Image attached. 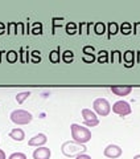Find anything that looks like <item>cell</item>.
I'll return each instance as SVG.
<instances>
[{"mask_svg": "<svg viewBox=\"0 0 140 159\" xmlns=\"http://www.w3.org/2000/svg\"><path fill=\"white\" fill-rule=\"evenodd\" d=\"M70 131H72V138L73 141H76L78 143H87L89 141H91V131L87 127H83L78 123H72L70 125Z\"/></svg>", "mask_w": 140, "mask_h": 159, "instance_id": "1", "label": "cell"}, {"mask_svg": "<svg viewBox=\"0 0 140 159\" xmlns=\"http://www.w3.org/2000/svg\"><path fill=\"white\" fill-rule=\"evenodd\" d=\"M86 146L82 145V143H78L76 141H68V142H65L62 147H61V151L65 157H69V158H72V157H78V155H81V154H85L86 152Z\"/></svg>", "mask_w": 140, "mask_h": 159, "instance_id": "2", "label": "cell"}, {"mask_svg": "<svg viewBox=\"0 0 140 159\" xmlns=\"http://www.w3.org/2000/svg\"><path fill=\"white\" fill-rule=\"evenodd\" d=\"M33 116L27 110H23V109H17V110H13L11 113V121L17 126L21 125H28L29 122H32Z\"/></svg>", "mask_w": 140, "mask_h": 159, "instance_id": "3", "label": "cell"}, {"mask_svg": "<svg viewBox=\"0 0 140 159\" xmlns=\"http://www.w3.org/2000/svg\"><path fill=\"white\" fill-rule=\"evenodd\" d=\"M93 107L95 113L99 114L101 117H106L111 111V105H110V102L106 98H97L93 103Z\"/></svg>", "mask_w": 140, "mask_h": 159, "instance_id": "4", "label": "cell"}, {"mask_svg": "<svg viewBox=\"0 0 140 159\" xmlns=\"http://www.w3.org/2000/svg\"><path fill=\"white\" fill-rule=\"evenodd\" d=\"M82 117H83V123L87 127H94L99 125V119L97 114L91 111L90 109H82Z\"/></svg>", "mask_w": 140, "mask_h": 159, "instance_id": "5", "label": "cell"}, {"mask_svg": "<svg viewBox=\"0 0 140 159\" xmlns=\"http://www.w3.org/2000/svg\"><path fill=\"white\" fill-rule=\"evenodd\" d=\"M112 111L115 114H118V116L120 117H124V116H128V114H131V106H129V103L126 102V101H116L112 105Z\"/></svg>", "mask_w": 140, "mask_h": 159, "instance_id": "6", "label": "cell"}, {"mask_svg": "<svg viewBox=\"0 0 140 159\" xmlns=\"http://www.w3.org/2000/svg\"><path fill=\"white\" fill-rule=\"evenodd\" d=\"M122 148L119 147L118 145H108L106 148H104V157H107V158H111V159H115V158H119L122 155Z\"/></svg>", "mask_w": 140, "mask_h": 159, "instance_id": "7", "label": "cell"}, {"mask_svg": "<svg viewBox=\"0 0 140 159\" xmlns=\"http://www.w3.org/2000/svg\"><path fill=\"white\" fill-rule=\"evenodd\" d=\"M111 92L115 94V96L124 97V96H128V94L132 92V86H129V85H115V86H111Z\"/></svg>", "mask_w": 140, "mask_h": 159, "instance_id": "8", "label": "cell"}, {"mask_svg": "<svg viewBox=\"0 0 140 159\" xmlns=\"http://www.w3.org/2000/svg\"><path fill=\"white\" fill-rule=\"evenodd\" d=\"M50 155H52L50 148L44 147V146L37 147L33 151V159H50Z\"/></svg>", "mask_w": 140, "mask_h": 159, "instance_id": "9", "label": "cell"}, {"mask_svg": "<svg viewBox=\"0 0 140 159\" xmlns=\"http://www.w3.org/2000/svg\"><path fill=\"white\" fill-rule=\"evenodd\" d=\"M48 142V138H46V135L45 134H42V133H40V134H36L33 138H31L29 139V142H28V145L29 146H36V147H41V146H44L45 143Z\"/></svg>", "mask_w": 140, "mask_h": 159, "instance_id": "10", "label": "cell"}, {"mask_svg": "<svg viewBox=\"0 0 140 159\" xmlns=\"http://www.w3.org/2000/svg\"><path fill=\"white\" fill-rule=\"evenodd\" d=\"M9 138H12L13 141H16V142H21V141H24V138H25V133H24L23 129L16 127V129H13V130H11Z\"/></svg>", "mask_w": 140, "mask_h": 159, "instance_id": "11", "label": "cell"}, {"mask_svg": "<svg viewBox=\"0 0 140 159\" xmlns=\"http://www.w3.org/2000/svg\"><path fill=\"white\" fill-rule=\"evenodd\" d=\"M123 60H124V65H126V68H131L135 64V52L132 51H126L123 54Z\"/></svg>", "mask_w": 140, "mask_h": 159, "instance_id": "12", "label": "cell"}, {"mask_svg": "<svg viewBox=\"0 0 140 159\" xmlns=\"http://www.w3.org/2000/svg\"><path fill=\"white\" fill-rule=\"evenodd\" d=\"M94 32H95V34H98V36L103 34L104 32H106V24L102 23V21L95 23L94 24Z\"/></svg>", "mask_w": 140, "mask_h": 159, "instance_id": "13", "label": "cell"}, {"mask_svg": "<svg viewBox=\"0 0 140 159\" xmlns=\"http://www.w3.org/2000/svg\"><path fill=\"white\" fill-rule=\"evenodd\" d=\"M107 28H108V37H111V36H114V34H116L119 32V25L116 23H114V21L108 23Z\"/></svg>", "mask_w": 140, "mask_h": 159, "instance_id": "14", "label": "cell"}, {"mask_svg": "<svg viewBox=\"0 0 140 159\" xmlns=\"http://www.w3.org/2000/svg\"><path fill=\"white\" fill-rule=\"evenodd\" d=\"M17 58H19V53L16 51H9V52H7V61L8 62L13 64V62L17 61Z\"/></svg>", "mask_w": 140, "mask_h": 159, "instance_id": "15", "label": "cell"}, {"mask_svg": "<svg viewBox=\"0 0 140 159\" xmlns=\"http://www.w3.org/2000/svg\"><path fill=\"white\" fill-rule=\"evenodd\" d=\"M62 60L66 64H70V62H73V60H74V53L72 51H65L62 53Z\"/></svg>", "mask_w": 140, "mask_h": 159, "instance_id": "16", "label": "cell"}, {"mask_svg": "<svg viewBox=\"0 0 140 159\" xmlns=\"http://www.w3.org/2000/svg\"><path fill=\"white\" fill-rule=\"evenodd\" d=\"M59 58H61V56H59V52L56 51V49L49 53V60H50V62L57 64V62H59Z\"/></svg>", "mask_w": 140, "mask_h": 159, "instance_id": "17", "label": "cell"}, {"mask_svg": "<svg viewBox=\"0 0 140 159\" xmlns=\"http://www.w3.org/2000/svg\"><path fill=\"white\" fill-rule=\"evenodd\" d=\"M31 96V92H21V93H19L17 96H16V101H17V103H20V105H21V103L25 101V99Z\"/></svg>", "mask_w": 140, "mask_h": 159, "instance_id": "18", "label": "cell"}, {"mask_svg": "<svg viewBox=\"0 0 140 159\" xmlns=\"http://www.w3.org/2000/svg\"><path fill=\"white\" fill-rule=\"evenodd\" d=\"M120 32L123 34H129L132 32V25L129 23H123L120 25Z\"/></svg>", "mask_w": 140, "mask_h": 159, "instance_id": "19", "label": "cell"}, {"mask_svg": "<svg viewBox=\"0 0 140 159\" xmlns=\"http://www.w3.org/2000/svg\"><path fill=\"white\" fill-rule=\"evenodd\" d=\"M98 61L101 62V64H106L108 61V53L106 51H101L99 52V56H98Z\"/></svg>", "mask_w": 140, "mask_h": 159, "instance_id": "20", "label": "cell"}, {"mask_svg": "<svg viewBox=\"0 0 140 159\" xmlns=\"http://www.w3.org/2000/svg\"><path fill=\"white\" fill-rule=\"evenodd\" d=\"M66 33L68 34H74L77 32V25L74 23H69V24H66Z\"/></svg>", "mask_w": 140, "mask_h": 159, "instance_id": "21", "label": "cell"}, {"mask_svg": "<svg viewBox=\"0 0 140 159\" xmlns=\"http://www.w3.org/2000/svg\"><path fill=\"white\" fill-rule=\"evenodd\" d=\"M82 60H83V61L86 62V64H93V62L97 60V57H95V54H83Z\"/></svg>", "mask_w": 140, "mask_h": 159, "instance_id": "22", "label": "cell"}, {"mask_svg": "<svg viewBox=\"0 0 140 159\" xmlns=\"http://www.w3.org/2000/svg\"><path fill=\"white\" fill-rule=\"evenodd\" d=\"M33 34H41L42 33V25L40 23H34L33 24V29H32Z\"/></svg>", "mask_w": 140, "mask_h": 159, "instance_id": "23", "label": "cell"}, {"mask_svg": "<svg viewBox=\"0 0 140 159\" xmlns=\"http://www.w3.org/2000/svg\"><path fill=\"white\" fill-rule=\"evenodd\" d=\"M8 159H27V155L23 154V152H13V154L9 155Z\"/></svg>", "mask_w": 140, "mask_h": 159, "instance_id": "24", "label": "cell"}, {"mask_svg": "<svg viewBox=\"0 0 140 159\" xmlns=\"http://www.w3.org/2000/svg\"><path fill=\"white\" fill-rule=\"evenodd\" d=\"M82 52H83V54H94L95 49H94V47H91V45H86V47H83Z\"/></svg>", "mask_w": 140, "mask_h": 159, "instance_id": "25", "label": "cell"}, {"mask_svg": "<svg viewBox=\"0 0 140 159\" xmlns=\"http://www.w3.org/2000/svg\"><path fill=\"white\" fill-rule=\"evenodd\" d=\"M17 25H19V24H16V23H9V24H8V29H9L8 33H11V34L17 33L16 31H15V28H17Z\"/></svg>", "mask_w": 140, "mask_h": 159, "instance_id": "26", "label": "cell"}, {"mask_svg": "<svg viewBox=\"0 0 140 159\" xmlns=\"http://www.w3.org/2000/svg\"><path fill=\"white\" fill-rule=\"evenodd\" d=\"M133 28H135V33L140 34V21L139 23H135L133 24Z\"/></svg>", "mask_w": 140, "mask_h": 159, "instance_id": "27", "label": "cell"}, {"mask_svg": "<svg viewBox=\"0 0 140 159\" xmlns=\"http://www.w3.org/2000/svg\"><path fill=\"white\" fill-rule=\"evenodd\" d=\"M76 159H91V157L87 155V154H81V155L76 157Z\"/></svg>", "mask_w": 140, "mask_h": 159, "instance_id": "28", "label": "cell"}, {"mask_svg": "<svg viewBox=\"0 0 140 159\" xmlns=\"http://www.w3.org/2000/svg\"><path fill=\"white\" fill-rule=\"evenodd\" d=\"M4 32H6V25L3 23H0V34H3Z\"/></svg>", "mask_w": 140, "mask_h": 159, "instance_id": "29", "label": "cell"}, {"mask_svg": "<svg viewBox=\"0 0 140 159\" xmlns=\"http://www.w3.org/2000/svg\"><path fill=\"white\" fill-rule=\"evenodd\" d=\"M0 159H7L6 158V152H4L3 150H0Z\"/></svg>", "mask_w": 140, "mask_h": 159, "instance_id": "30", "label": "cell"}, {"mask_svg": "<svg viewBox=\"0 0 140 159\" xmlns=\"http://www.w3.org/2000/svg\"><path fill=\"white\" fill-rule=\"evenodd\" d=\"M32 54H33V57H37V56L40 57V52H38V51H33Z\"/></svg>", "mask_w": 140, "mask_h": 159, "instance_id": "31", "label": "cell"}, {"mask_svg": "<svg viewBox=\"0 0 140 159\" xmlns=\"http://www.w3.org/2000/svg\"><path fill=\"white\" fill-rule=\"evenodd\" d=\"M133 159H140V154H138V155H135Z\"/></svg>", "mask_w": 140, "mask_h": 159, "instance_id": "32", "label": "cell"}]
</instances>
